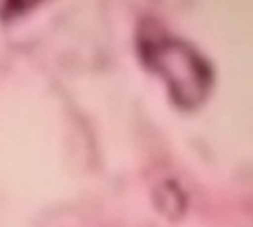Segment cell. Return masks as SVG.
I'll use <instances>...</instances> for the list:
<instances>
[{
  "label": "cell",
  "mask_w": 253,
  "mask_h": 227,
  "mask_svg": "<svg viewBox=\"0 0 253 227\" xmlns=\"http://www.w3.org/2000/svg\"><path fill=\"white\" fill-rule=\"evenodd\" d=\"M42 0H2L0 2V18L2 20H10V18H18L26 12H30L32 8H36Z\"/></svg>",
  "instance_id": "cell-2"
},
{
  "label": "cell",
  "mask_w": 253,
  "mask_h": 227,
  "mask_svg": "<svg viewBox=\"0 0 253 227\" xmlns=\"http://www.w3.org/2000/svg\"><path fill=\"white\" fill-rule=\"evenodd\" d=\"M136 53L140 63L164 81L178 109L192 111L208 99L213 85L210 61L188 41L168 34L156 20L146 18L138 24Z\"/></svg>",
  "instance_id": "cell-1"
}]
</instances>
